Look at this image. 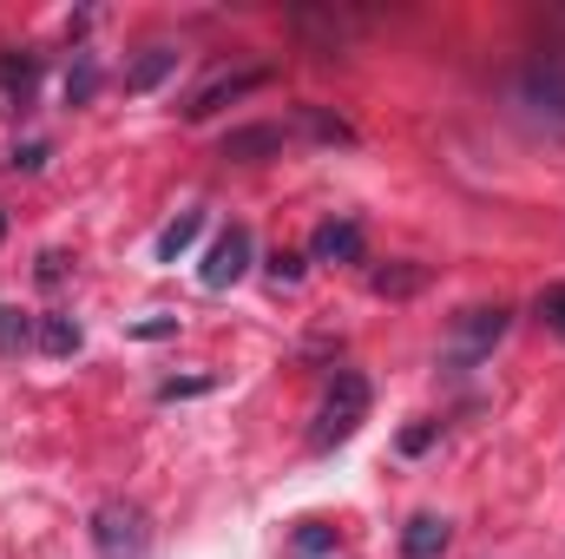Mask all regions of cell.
I'll use <instances>...</instances> for the list:
<instances>
[{
  "label": "cell",
  "instance_id": "1",
  "mask_svg": "<svg viewBox=\"0 0 565 559\" xmlns=\"http://www.w3.org/2000/svg\"><path fill=\"white\" fill-rule=\"evenodd\" d=\"M362 421H369V376L335 369V382H329V395H322V409H316V428H309V447L329 454V447H342Z\"/></svg>",
  "mask_w": 565,
  "mask_h": 559
},
{
  "label": "cell",
  "instance_id": "2",
  "mask_svg": "<svg viewBox=\"0 0 565 559\" xmlns=\"http://www.w3.org/2000/svg\"><path fill=\"white\" fill-rule=\"evenodd\" d=\"M93 553L99 559H145L151 553V520H145L139 500L93 507Z\"/></svg>",
  "mask_w": 565,
  "mask_h": 559
},
{
  "label": "cell",
  "instance_id": "3",
  "mask_svg": "<svg viewBox=\"0 0 565 559\" xmlns=\"http://www.w3.org/2000/svg\"><path fill=\"white\" fill-rule=\"evenodd\" d=\"M507 323H513V309H460V323H454V336H447V362L454 369H473L500 336H507Z\"/></svg>",
  "mask_w": 565,
  "mask_h": 559
},
{
  "label": "cell",
  "instance_id": "4",
  "mask_svg": "<svg viewBox=\"0 0 565 559\" xmlns=\"http://www.w3.org/2000/svg\"><path fill=\"white\" fill-rule=\"evenodd\" d=\"M244 271H250V231H244V224H224V231L211 238L204 264H198V283H204V289H231Z\"/></svg>",
  "mask_w": 565,
  "mask_h": 559
},
{
  "label": "cell",
  "instance_id": "5",
  "mask_svg": "<svg viewBox=\"0 0 565 559\" xmlns=\"http://www.w3.org/2000/svg\"><path fill=\"white\" fill-rule=\"evenodd\" d=\"M257 86H270V66H244V73H217V80H204V86L191 93V106H184V119H191V126H204L211 113H224L231 99H244V93H257Z\"/></svg>",
  "mask_w": 565,
  "mask_h": 559
},
{
  "label": "cell",
  "instance_id": "6",
  "mask_svg": "<svg viewBox=\"0 0 565 559\" xmlns=\"http://www.w3.org/2000/svg\"><path fill=\"white\" fill-rule=\"evenodd\" d=\"M309 257H316V264H362V224H355V218H329V224H316Z\"/></svg>",
  "mask_w": 565,
  "mask_h": 559
},
{
  "label": "cell",
  "instance_id": "7",
  "mask_svg": "<svg viewBox=\"0 0 565 559\" xmlns=\"http://www.w3.org/2000/svg\"><path fill=\"white\" fill-rule=\"evenodd\" d=\"M454 547V527L440 520V514H415L408 527H402V559H440Z\"/></svg>",
  "mask_w": 565,
  "mask_h": 559
},
{
  "label": "cell",
  "instance_id": "8",
  "mask_svg": "<svg viewBox=\"0 0 565 559\" xmlns=\"http://www.w3.org/2000/svg\"><path fill=\"white\" fill-rule=\"evenodd\" d=\"M164 73H178V46H171V40H151L139 60L126 66V93H151Z\"/></svg>",
  "mask_w": 565,
  "mask_h": 559
},
{
  "label": "cell",
  "instance_id": "9",
  "mask_svg": "<svg viewBox=\"0 0 565 559\" xmlns=\"http://www.w3.org/2000/svg\"><path fill=\"white\" fill-rule=\"evenodd\" d=\"M526 99H533L540 113L565 119V66H559V60H553V66H533V73H526Z\"/></svg>",
  "mask_w": 565,
  "mask_h": 559
},
{
  "label": "cell",
  "instance_id": "10",
  "mask_svg": "<svg viewBox=\"0 0 565 559\" xmlns=\"http://www.w3.org/2000/svg\"><path fill=\"white\" fill-rule=\"evenodd\" d=\"M198 231H204V211H178V218L158 231V264H178V257L198 244Z\"/></svg>",
  "mask_w": 565,
  "mask_h": 559
},
{
  "label": "cell",
  "instance_id": "11",
  "mask_svg": "<svg viewBox=\"0 0 565 559\" xmlns=\"http://www.w3.org/2000/svg\"><path fill=\"white\" fill-rule=\"evenodd\" d=\"M282 145H289L282 126H244V133L224 139V158H264V151H282Z\"/></svg>",
  "mask_w": 565,
  "mask_h": 559
},
{
  "label": "cell",
  "instance_id": "12",
  "mask_svg": "<svg viewBox=\"0 0 565 559\" xmlns=\"http://www.w3.org/2000/svg\"><path fill=\"white\" fill-rule=\"evenodd\" d=\"M46 356H79V342H86V329L73 323V316H40V336H33Z\"/></svg>",
  "mask_w": 565,
  "mask_h": 559
},
{
  "label": "cell",
  "instance_id": "13",
  "mask_svg": "<svg viewBox=\"0 0 565 559\" xmlns=\"http://www.w3.org/2000/svg\"><path fill=\"white\" fill-rule=\"evenodd\" d=\"M33 80H40V60H33V53H7V46H0V93L26 99V93H33Z\"/></svg>",
  "mask_w": 565,
  "mask_h": 559
},
{
  "label": "cell",
  "instance_id": "14",
  "mask_svg": "<svg viewBox=\"0 0 565 559\" xmlns=\"http://www.w3.org/2000/svg\"><path fill=\"white\" fill-rule=\"evenodd\" d=\"M40 336V323L26 316V309H13V303H0V356H20L26 342Z\"/></svg>",
  "mask_w": 565,
  "mask_h": 559
},
{
  "label": "cell",
  "instance_id": "15",
  "mask_svg": "<svg viewBox=\"0 0 565 559\" xmlns=\"http://www.w3.org/2000/svg\"><path fill=\"white\" fill-rule=\"evenodd\" d=\"M422 283H427L422 264H388V271H375V277H369V289H375V296H415Z\"/></svg>",
  "mask_w": 565,
  "mask_h": 559
},
{
  "label": "cell",
  "instance_id": "16",
  "mask_svg": "<svg viewBox=\"0 0 565 559\" xmlns=\"http://www.w3.org/2000/svg\"><path fill=\"white\" fill-rule=\"evenodd\" d=\"M296 126H302L309 139H322V145H355V133H349L335 113H322V106H302V113H296Z\"/></svg>",
  "mask_w": 565,
  "mask_h": 559
},
{
  "label": "cell",
  "instance_id": "17",
  "mask_svg": "<svg viewBox=\"0 0 565 559\" xmlns=\"http://www.w3.org/2000/svg\"><path fill=\"white\" fill-rule=\"evenodd\" d=\"M335 547V527H322V520H302L296 527V559H322Z\"/></svg>",
  "mask_w": 565,
  "mask_h": 559
},
{
  "label": "cell",
  "instance_id": "18",
  "mask_svg": "<svg viewBox=\"0 0 565 559\" xmlns=\"http://www.w3.org/2000/svg\"><path fill=\"white\" fill-rule=\"evenodd\" d=\"M540 323H546L553 336H565V283H553V289H540Z\"/></svg>",
  "mask_w": 565,
  "mask_h": 559
},
{
  "label": "cell",
  "instance_id": "19",
  "mask_svg": "<svg viewBox=\"0 0 565 559\" xmlns=\"http://www.w3.org/2000/svg\"><path fill=\"white\" fill-rule=\"evenodd\" d=\"M93 86H99V73H93V60H79V73L66 80V106H86V99H93Z\"/></svg>",
  "mask_w": 565,
  "mask_h": 559
},
{
  "label": "cell",
  "instance_id": "20",
  "mask_svg": "<svg viewBox=\"0 0 565 559\" xmlns=\"http://www.w3.org/2000/svg\"><path fill=\"white\" fill-rule=\"evenodd\" d=\"M132 336H139V342H158V336H178V316H145V323H132Z\"/></svg>",
  "mask_w": 565,
  "mask_h": 559
},
{
  "label": "cell",
  "instance_id": "21",
  "mask_svg": "<svg viewBox=\"0 0 565 559\" xmlns=\"http://www.w3.org/2000/svg\"><path fill=\"white\" fill-rule=\"evenodd\" d=\"M434 434H440V421H422V428H408V434H402V454H427V447H434Z\"/></svg>",
  "mask_w": 565,
  "mask_h": 559
},
{
  "label": "cell",
  "instance_id": "22",
  "mask_svg": "<svg viewBox=\"0 0 565 559\" xmlns=\"http://www.w3.org/2000/svg\"><path fill=\"white\" fill-rule=\"evenodd\" d=\"M270 277L277 283H302V257H296V251H277V257H270Z\"/></svg>",
  "mask_w": 565,
  "mask_h": 559
},
{
  "label": "cell",
  "instance_id": "23",
  "mask_svg": "<svg viewBox=\"0 0 565 559\" xmlns=\"http://www.w3.org/2000/svg\"><path fill=\"white\" fill-rule=\"evenodd\" d=\"M13 165H20V171H40V165H46V145H26V151H13Z\"/></svg>",
  "mask_w": 565,
  "mask_h": 559
},
{
  "label": "cell",
  "instance_id": "24",
  "mask_svg": "<svg viewBox=\"0 0 565 559\" xmlns=\"http://www.w3.org/2000/svg\"><path fill=\"white\" fill-rule=\"evenodd\" d=\"M204 389H211V382H164L158 395H164V402H178V395H204Z\"/></svg>",
  "mask_w": 565,
  "mask_h": 559
}]
</instances>
